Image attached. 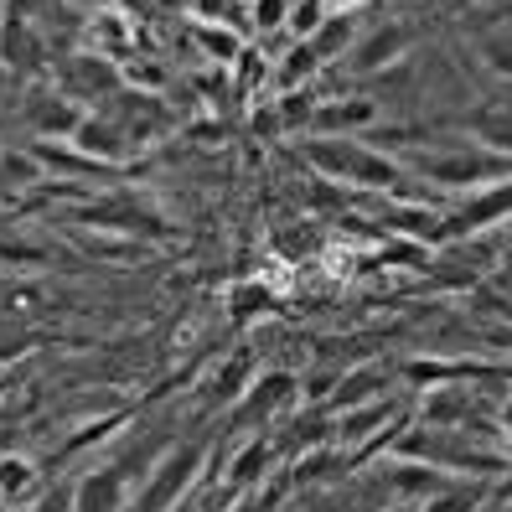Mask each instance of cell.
<instances>
[{
	"label": "cell",
	"mask_w": 512,
	"mask_h": 512,
	"mask_svg": "<svg viewBox=\"0 0 512 512\" xmlns=\"http://www.w3.org/2000/svg\"><path fill=\"white\" fill-rule=\"evenodd\" d=\"M73 223H83V228H99V233H125V238H176V228L156 213V207H145L140 197H125V192H109V197H94V202H83L78 213H73Z\"/></svg>",
	"instance_id": "5b68a950"
},
{
	"label": "cell",
	"mask_w": 512,
	"mask_h": 512,
	"mask_svg": "<svg viewBox=\"0 0 512 512\" xmlns=\"http://www.w3.org/2000/svg\"><path fill=\"white\" fill-rule=\"evenodd\" d=\"M83 42L88 52H104L114 63H125V57H135V21L125 11H94L83 26Z\"/></svg>",
	"instance_id": "ffe728a7"
},
{
	"label": "cell",
	"mask_w": 512,
	"mask_h": 512,
	"mask_svg": "<svg viewBox=\"0 0 512 512\" xmlns=\"http://www.w3.org/2000/svg\"><path fill=\"white\" fill-rule=\"evenodd\" d=\"M326 63L311 52V42H290L285 57H280V68H275V83H280V94H290V88H306Z\"/></svg>",
	"instance_id": "83f0119b"
},
{
	"label": "cell",
	"mask_w": 512,
	"mask_h": 512,
	"mask_svg": "<svg viewBox=\"0 0 512 512\" xmlns=\"http://www.w3.org/2000/svg\"><path fill=\"white\" fill-rule=\"evenodd\" d=\"M0 176H6V187H37V182H42V166H37L32 150H26V156H16V150H0Z\"/></svg>",
	"instance_id": "e575fe53"
},
{
	"label": "cell",
	"mask_w": 512,
	"mask_h": 512,
	"mask_svg": "<svg viewBox=\"0 0 512 512\" xmlns=\"http://www.w3.org/2000/svg\"><path fill=\"white\" fill-rule=\"evenodd\" d=\"M249 21H254V32H280V26L290 21V0H249Z\"/></svg>",
	"instance_id": "d590c367"
},
{
	"label": "cell",
	"mask_w": 512,
	"mask_h": 512,
	"mask_svg": "<svg viewBox=\"0 0 512 512\" xmlns=\"http://www.w3.org/2000/svg\"><path fill=\"white\" fill-rule=\"evenodd\" d=\"M47 492L42 466L26 456H0V502H32Z\"/></svg>",
	"instance_id": "d4e9b609"
},
{
	"label": "cell",
	"mask_w": 512,
	"mask_h": 512,
	"mask_svg": "<svg viewBox=\"0 0 512 512\" xmlns=\"http://www.w3.org/2000/svg\"><path fill=\"white\" fill-rule=\"evenodd\" d=\"M119 73H125V88H140V94H166L171 88V73L156 63V57H125Z\"/></svg>",
	"instance_id": "1f68e13d"
},
{
	"label": "cell",
	"mask_w": 512,
	"mask_h": 512,
	"mask_svg": "<svg viewBox=\"0 0 512 512\" xmlns=\"http://www.w3.org/2000/svg\"><path fill=\"white\" fill-rule=\"evenodd\" d=\"M228 311H233L238 326H249V321H259V316H269V311H280V295L269 290L264 280H244V285L228 290Z\"/></svg>",
	"instance_id": "484cf974"
},
{
	"label": "cell",
	"mask_w": 512,
	"mask_h": 512,
	"mask_svg": "<svg viewBox=\"0 0 512 512\" xmlns=\"http://www.w3.org/2000/svg\"><path fill=\"white\" fill-rule=\"evenodd\" d=\"M21 119L32 130V140H73L78 125L88 119V109L73 104L68 94H57V88H37V94H26Z\"/></svg>",
	"instance_id": "30bf717a"
},
{
	"label": "cell",
	"mask_w": 512,
	"mask_h": 512,
	"mask_svg": "<svg viewBox=\"0 0 512 512\" xmlns=\"http://www.w3.org/2000/svg\"><path fill=\"white\" fill-rule=\"evenodd\" d=\"M47 6H52V0H6V16H16V21H42Z\"/></svg>",
	"instance_id": "74e56055"
},
{
	"label": "cell",
	"mask_w": 512,
	"mask_h": 512,
	"mask_svg": "<svg viewBox=\"0 0 512 512\" xmlns=\"http://www.w3.org/2000/svg\"><path fill=\"white\" fill-rule=\"evenodd\" d=\"M326 16H331V11H326V0H290V21H285L290 42H306V37H316V26H321Z\"/></svg>",
	"instance_id": "836d02e7"
},
{
	"label": "cell",
	"mask_w": 512,
	"mask_h": 512,
	"mask_svg": "<svg viewBox=\"0 0 512 512\" xmlns=\"http://www.w3.org/2000/svg\"><path fill=\"white\" fill-rule=\"evenodd\" d=\"M300 161H306L321 182L357 187V192H378V197H414L409 187L419 176L404 171L399 156L357 140V135H306L300 140Z\"/></svg>",
	"instance_id": "6da1fadb"
},
{
	"label": "cell",
	"mask_w": 512,
	"mask_h": 512,
	"mask_svg": "<svg viewBox=\"0 0 512 512\" xmlns=\"http://www.w3.org/2000/svg\"><path fill=\"white\" fill-rule=\"evenodd\" d=\"M192 21H218V26H233V32H254L249 21V0H192Z\"/></svg>",
	"instance_id": "4dcf8cb0"
},
{
	"label": "cell",
	"mask_w": 512,
	"mask_h": 512,
	"mask_svg": "<svg viewBox=\"0 0 512 512\" xmlns=\"http://www.w3.org/2000/svg\"><path fill=\"white\" fill-rule=\"evenodd\" d=\"M52 88L57 94H68L73 104H104V99H114L119 88H125V73H119V63L114 57H104V52H63L52 63Z\"/></svg>",
	"instance_id": "8992f818"
},
{
	"label": "cell",
	"mask_w": 512,
	"mask_h": 512,
	"mask_svg": "<svg viewBox=\"0 0 512 512\" xmlns=\"http://www.w3.org/2000/svg\"><path fill=\"white\" fill-rule=\"evenodd\" d=\"M409 42H414L409 26H404V21H388V26H378L373 37L352 42V52L342 57V63H347V73H383V68H399L404 52H409Z\"/></svg>",
	"instance_id": "4fadbf2b"
},
{
	"label": "cell",
	"mask_w": 512,
	"mask_h": 512,
	"mask_svg": "<svg viewBox=\"0 0 512 512\" xmlns=\"http://www.w3.org/2000/svg\"><path fill=\"white\" fill-rule=\"evenodd\" d=\"M502 342H507V347H512V331H507V337H502Z\"/></svg>",
	"instance_id": "b9f144b4"
},
{
	"label": "cell",
	"mask_w": 512,
	"mask_h": 512,
	"mask_svg": "<svg viewBox=\"0 0 512 512\" xmlns=\"http://www.w3.org/2000/svg\"><path fill=\"white\" fill-rule=\"evenodd\" d=\"M78 244H83V249H94L99 259H119V264L145 259V244H140V238H125V233H99V238L78 233Z\"/></svg>",
	"instance_id": "d6a6232c"
},
{
	"label": "cell",
	"mask_w": 512,
	"mask_h": 512,
	"mask_svg": "<svg viewBox=\"0 0 512 512\" xmlns=\"http://www.w3.org/2000/svg\"><path fill=\"white\" fill-rule=\"evenodd\" d=\"M0 68H6L16 83L52 73V47H47L37 21H16V16L0 21Z\"/></svg>",
	"instance_id": "9c48e42d"
},
{
	"label": "cell",
	"mask_w": 512,
	"mask_h": 512,
	"mask_svg": "<svg viewBox=\"0 0 512 512\" xmlns=\"http://www.w3.org/2000/svg\"><path fill=\"white\" fill-rule=\"evenodd\" d=\"M130 507V476L125 466H94L78 476L73 512H125Z\"/></svg>",
	"instance_id": "5bb4252c"
},
{
	"label": "cell",
	"mask_w": 512,
	"mask_h": 512,
	"mask_svg": "<svg viewBox=\"0 0 512 512\" xmlns=\"http://www.w3.org/2000/svg\"><path fill=\"white\" fill-rule=\"evenodd\" d=\"M32 512H73V487H47Z\"/></svg>",
	"instance_id": "8d00e7d4"
},
{
	"label": "cell",
	"mask_w": 512,
	"mask_h": 512,
	"mask_svg": "<svg viewBox=\"0 0 512 512\" xmlns=\"http://www.w3.org/2000/svg\"><path fill=\"white\" fill-rule=\"evenodd\" d=\"M254 378H259L254 352H249V347H238L228 363H218V373L207 378V388H202V394H207V409H233L238 399L249 394V383H254Z\"/></svg>",
	"instance_id": "ac0fdd59"
},
{
	"label": "cell",
	"mask_w": 512,
	"mask_h": 512,
	"mask_svg": "<svg viewBox=\"0 0 512 512\" xmlns=\"http://www.w3.org/2000/svg\"><path fill=\"white\" fill-rule=\"evenodd\" d=\"M275 461H280V440H275V435H254V440L228 461V487H233V492L259 487V481L275 471Z\"/></svg>",
	"instance_id": "7402d4cb"
},
{
	"label": "cell",
	"mask_w": 512,
	"mask_h": 512,
	"mask_svg": "<svg viewBox=\"0 0 512 512\" xmlns=\"http://www.w3.org/2000/svg\"><path fill=\"white\" fill-rule=\"evenodd\" d=\"M487 259H492L487 244L466 249V238H461V244H440V259H430L425 269H430L435 290H466V285H476L481 269H487Z\"/></svg>",
	"instance_id": "2e32d148"
},
{
	"label": "cell",
	"mask_w": 512,
	"mask_h": 512,
	"mask_svg": "<svg viewBox=\"0 0 512 512\" xmlns=\"http://www.w3.org/2000/svg\"><path fill=\"white\" fill-rule=\"evenodd\" d=\"M388 456H399V461H425V466L450 471V476H507V471H512V456H507V450H497V445H487V435L409 425V419H399Z\"/></svg>",
	"instance_id": "7a4b0ae2"
},
{
	"label": "cell",
	"mask_w": 512,
	"mask_h": 512,
	"mask_svg": "<svg viewBox=\"0 0 512 512\" xmlns=\"http://www.w3.org/2000/svg\"><path fill=\"white\" fill-rule=\"evenodd\" d=\"M73 145L83 150V156H94L104 166H119V171H125V161L135 156V140L119 130L114 119H104V114H88L78 125V135H73Z\"/></svg>",
	"instance_id": "e0dca14e"
},
{
	"label": "cell",
	"mask_w": 512,
	"mask_h": 512,
	"mask_svg": "<svg viewBox=\"0 0 512 512\" xmlns=\"http://www.w3.org/2000/svg\"><path fill=\"white\" fill-rule=\"evenodd\" d=\"M399 414V404L394 399H373V404H357V409H347V414H337V445H373L383 430H388V419Z\"/></svg>",
	"instance_id": "44dd1931"
},
{
	"label": "cell",
	"mask_w": 512,
	"mask_h": 512,
	"mask_svg": "<svg viewBox=\"0 0 512 512\" xmlns=\"http://www.w3.org/2000/svg\"><path fill=\"white\" fill-rule=\"evenodd\" d=\"M26 150L37 156L42 171L63 176V182H73V187H88V182H119V176H125L119 166H104V161H94V156H83L73 140H32Z\"/></svg>",
	"instance_id": "8fae6325"
},
{
	"label": "cell",
	"mask_w": 512,
	"mask_h": 512,
	"mask_svg": "<svg viewBox=\"0 0 512 512\" xmlns=\"http://www.w3.org/2000/svg\"><path fill=\"white\" fill-rule=\"evenodd\" d=\"M207 456H213V440H182V445H171L166 456L150 466V476L140 481L130 512H171V507H182V497L197 487V476L207 471Z\"/></svg>",
	"instance_id": "277c9868"
},
{
	"label": "cell",
	"mask_w": 512,
	"mask_h": 512,
	"mask_svg": "<svg viewBox=\"0 0 512 512\" xmlns=\"http://www.w3.org/2000/svg\"><path fill=\"white\" fill-rule=\"evenodd\" d=\"M466 135H476L497 156H512V104H481L466 114Z\"/></svg>",
	"instance_id": "cb8c5ba5"
},
{
	"label": "cell",
	"mask_w": 512,
	"mask_h": 512,
	"mask_svg": "<svg viewBox=\"0 0 512 512\" xmlns=\"http://www.w3.org/2000/svg\"><path fill=\"white\" fill-rule=\"evenodd\" d=\"M471 26H476V57L497 78H512V0L492 6L487 16H476Z\"/></svg>",
	"instance_id": "9a60e30c"
},
{
	"label": "cell",
	"mask_w": 512,
	"mask_h": 512,
	"mask_svg": "<svg viewBox=\"0 0 512 512\" xmlns=\"http://www.w3.org/2000/svg\"><path fill=\"white\" fill-rule=\"evenodd\" d=\"M352 21H357V16H326V21L316 26V37H306L321 63H337V57L352 52V42H357V26H352Z\"/></svg>",
	"instance_id": "4316f807"
},
{
	"label": "cell",
	"mask_w": 512,
	"mask_h": 512,
	"mask_svg": "<svg viewBox=\"0 0 512 512\" xmlns=\"http://www.w3.org/2000/svg\"><path fill=\"white\" fill-rule=\"evenodd\" d=\"M388 373L383 363H363V368H347L342 373V383H337V394H331L321 409L326 414H347V409H357V404H373V399H383L388 394Z\"/></svg>",
	"instance_id": "d6986e66"
},
{
	"label": "cell",
	"mask_w": 512,
	"mask_h": 512,
	"mask_svg": "<svg viewBox=\"0 0 512 512\" xmlns=\"http://www.w3.org/2000/svg\"><path fill=\"white\" fill-rule=\"evenodd\" d=\"M187 37L202 47V57H207L213 68H233L238 57L249 52V37H244V32H233V26H218V21H192V26H187Z\"/></svg>",
	"instance_id": "603a6c76"
},
{
	"label": "cell",
	"mask_w": 512,
	"mask_h": 512,
	"mask_svg": "<svg viewBox=\"0 0 512 512\" xmlns=\"http://www.w3.org/2000/svg\"><path fill=\"white\" fill-rule=\"evenodd\" d=\"M404 171L419 182H435L440 192L471 197L481 187L512 182V156H497L481 140H440V145H409L404 150Z\"/></svg>",
	"instance_id": "3957f363"
},
{
	"label": "cell",
	"mask_w": 512,
	"mask_h": 512,
	"mask_svg": "<svg viewBox=\"0 0 512 512\" xmlns=\"http://www.w3.org/2000/svg\"><path fill=\"white\" fill-rule=\"evenodd\" d=\"M125 419H130V409H109L104 419H88V425H78V435H73L68 445H57V450H52V461H73L78 450L99 445V440H109V435H114L119 425H125Z\"/></svg>",
	"instance_id": "f546056e"
},
{
	"label": "cell",
	"mask_w": 512,
	"mask_h": 512,
	"mask_svg": "<svg viewBox=\"0 0 512 512\" xmlns=\"http://www.w3.org/2000/svg\"><path fill=\"white\" fill-rule=\"evenodd\" d=\"M512 218V182H497V187H481L471 197H461L456 207L440 213V228H435V249L440 244H461V238H476L497 223Z\"/></svg>",
	"instance_id": "52a82bcc"
},
{
	"label": "cell",
	"mask_w": 512,
	"mask_h": 512,
	"mask_svg": "<svg viewBox=\"0 0 512 512\" xmlns=\"http://www.w3.org/2000/svg\"><path fill=\"white\" fill-rule=\"evenodd\" d=\"M321 94L306 83V88H290V94L275 99V114H280V135H300V130H311V114H316Z\"/></svg>",
	"instance_id": "f1b7e54d"
},
{
	"label": "cell",
	"mask_w": 512,
	"mask_h": 512,
	"mask_svg": "<svg viewBox=\"0 0 512 512\" xmlns=\"http://www.w3.org/2000/svg\"><path fill=\"white\" fill-rule=\"evenodd\" d=\"M502 430L512 435V394H507V404H502Z\"/></svg>",
	"instance_id": "ab89813d"
},
{
	"label": "cell",
	"mask_w": 512,
	"mask_h": 512,
	"mask_svg": "<svg viewBox=\"0 0 512 512\" xmlns=\"http://www.w3.org/2000/svg\"><path fill=\"white\" fill-rule=\"evenodd\" d=\"M363 6H368V0H326V11H331V16H357Z\"/></svg>",
	"instance_id": "f35d334b"
},
{
	"label": "cell",
	"mask_w": 512,
	"mask_h": 512,
	"mask_svg": "<svg viewBox=\"0 0 512 512\" xmlns=\"http://www.w3.org/2000/svg\"><path fill=\"white\" fill-rule=\"evenodd\" d=\"M502 497H512V481H507V487H502Z\"/></svg>",
	"instance_id": "60d3db41"
},
{
	"label": "cell",
	"mask_w": 512,
	"mask_h": 512,
	"mask_svg": "<svg viewBox=\"0 0 512 512\" xmlns=\"http://www.w3.org/2000/svg\"><path fill=\"white\" fill-rule=\"evenodd\" d=\"M378 99L368 94H352V99H321L316 114H311V130L306 135H357L363 140L373 125H378Z\"/></svg>",
	"instance_id": "7c38bea8"
},
{
	"label": "cell",
	"mask_w": 512,
	"mask_h": 512,
	"mask_svg": "<svg viewBox=\"0 0 512 512\" xmlns=\"http://www.w3.org/2000/svg\"><path fill=\"white\" fill-rule=\"evenodd\" d=\"M295 404H300V378L285 373V368H269L249 383V394L228 409V430H264Z\"/></svg>",
	"instance_id": "ba28073f"
}]
</instances>
